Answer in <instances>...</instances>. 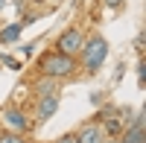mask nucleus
<instances>
[{
  "mask_svg": "<svg viewBox=\"0 0 146 143\" xmlns=\"http://www.w3.org/2000/svg\"><path fill=\"white\" fill-rule=\"evenodd\" d=\"M3 6H6V0H0V9H3Z\"/></svg>",
  "mask_w": 146,
  "mask_h": 143,
  "instance_id": "nucleus-16",
  "label": "nucleus"
},
{
  "mask_svg": "<svg viewBox=\"0 0 146 143\" xmlns=\"http://www.w3.org/2000/svg\"><path fill=\"white\" fill-rule=\"evenodd\" d=\"M102 143H117V140H102Z\"/></svg>",
  "mask_w": 146,
  "mask_h": 143,
  "instance_id": "nucleus-17",
  "label": "nucleus"
},
{
  "mask_svg": "<svg viewBox=\"0 0 146 143\" xmlns=\"http://www.w3.org/2000/svg\"><path fill=\"white\" fill-rule=\"evenodd\" d=\"M0 62L9 64V67H18V62H15V58H9V56H0Z\"/></svg>",
  "mask_w": 146,
  "mask_h": 143,
  "instance_id": "nucleus-15",
  "label": "nucleus"
},
{
  "mask_svg": "<svg viewBox=\"0 0 146 143\" xmlns=\"http://www.w3.org/2000/svg\"><path fill=\"white\" fill-rule=\"evenodd\" d=\"M3 123L12 132H27L29 128V123H27V117H23L21 108H3Z\"/></svg>",
  "mask_w": 146,
  "mask_h": 143,
  "instance_id": "nucleus-6",
  "label": "nucleus"
},
{
  "mask_svg": "<svg viewBox=\"0 0 146 143\" xmlns=\"http://www.w3.org/2000/svg\"><path fill=\"white\" fill-rule=\"evenodd\" d=\"M117 143H146L143 128H135V126H131V128H126V132H123V137H120Z\"/></svg>",
  "mask_w": 146,
  "mask_h": 143,
  "instance_id": "nucleus-8",
  "label": "nucleus"
},
{
  "mask_svg": "<svg viewBox=\"0 0 146 143\" xmlns=\"http://www.w3.org/2000/svg\"><path fill=\"white\" fill-rule=\"evenodd\" d=\"M82 44H85V32H82L79 26H70V29H64L62 35H58L56 50H58V53H64V56H79Z\"/></svg>",
  "mask_w": 146,
  "mask_h": 143,
  "instance_id": "nucleus-3",
  "label": "nucleus"
},
{
  "mask_svg": "<svg viewBox=\"0 0 146 143\" xmlns=\"http://www.w3.org/2000/svg\"><path fill=\"white\" fill-rule=\"evenodd\" d=\"M35 93H38V97H44V93H58V79L44 76L41 82H35Z\"/></svg>",
  "mask_w": 146,
  "mask_h": 143,
  "instance_id": "nucleus-7",
  "label": "nucleus"
},
{
  "mask_svg": "<svg viewBox=\"0 0 146 143\" xmlns=\"http://www.w3.org/2000/svg\"><path fill=\"white\" fill-rule=\"evenodd\" d=\"M56 143H76V134H64V137H58Z\"/></svg>",
  "mask_w": 146,
  "mask_h": 143,
  "instance_id": "nucleus-14",
  "label": "nucleus"
},
{
  "mask_svg": "<svg viewBox=\"0 0 146 143\" xmlns=\"http://www.w3.org/2000/svg\"><path fill=\"white\" fill-rule=\"evenodd\" d=\"M135 47H137V53L143 56V32H137V38H135Z\"/></svg>",
  "mask_w": 146,
  "mask_h": 143,
  "instance_id": "nucleus-12",
  "label": "nucleus"
},
{
  "mask_svg": "<svg viewBox=\"0 0 146 143\" xmlns=\"http://www.w3.org/2000/svg\"><path fill=\"white\" fill-rule=\"evenodd\" d=\"M0 143H29V140H23V137L15 134V132H6V134H0Z\"/></svg>",
  "mask_w": 146,
  "mask_h": 143,
  "instance_id": "nucleus-10",
  "label": "nucleus"
},
{
  "mask_svg": "<svg viewBox=\"0 0 146 143\" xmlns=\"http://www.w3.org/2000/svg\"><path fill=\"white\" fill-rule=\"evenodd\" d=\"M50 3H58V0H50Z\"/></svg>",
  "mask_w": 146,
  "mask_h": 143,
  "instance_id": "nucleus-18",
  "label": "nucleus"
},
{
  "mask_svg": "<svg viewBox=\"0 0 146 143\" xmlns=\"http://www.w3.org/2000/svg\"><path fill=\"white\" fill-rule=\"evenodd\" d=\"M105 140V132L100 123H85L76 134V143H102Z\"/></svg>",
  "mask_w": 146,
  "mask_h": 143,
  "instance_id": "nucleus-5",
  "label": "nucleus"
},
{
  "mask_svg": "<svg viewBox=\"0 0 146 143\" xmlns=\"http://www.w3.org/2000/svg\"><path fill=\"white\" fill-rule=\"evenodd\" d=\"M102 3H105L108 9H120V6H123V0H102Z\"/></svg>",
  "mask_w": 146,
  "mask_h": 143,
  "instance_id": "nucleus-13",
  "label": "nucleus"
},
{
  "mask_svg": "<svg viewBox=\"0 0 146 143\" xmlns=\"http://www.w3.org/2000/svg\"><path fill=\"white\" fill-rule=\"evenodd\" d=\"M38 67H41V73L50 76V79H67V76L76 73V62H73V56H64V53H58V50L41 56Z\"/></svg>",
  "mask_w": 146,
  "mask_h": 143,
  "instance_id": "nucleus-1",
  "label": "nucleus"
},
{
  "mask_svg": "<svg viewBox=\"0 0 146 143\" xmlns=\"http://www.w3.org/2000/svg\"><path fill=\"white\" fill-rule=\"evenodd\" d=\"M143 79H146V64L140 62V64H137V82H140V85H143Z\"/></svg>",
  "mask_w": 146,
  "mask_h": 143,
  "instance_id": "nucleus-11",
  "label": "nucleus"
},
{
  "mask_svg": "<svg viewBox=\"0 0 146 143\" xmlns=\"http://www.w3.org/2000/svg\"><path fill=\"white\" fill-rule=\"evenodd\" d=\"M79 58H82V64H85V70H88V73H96V70L102 67V62L108 58V41L102 38V35H94L91 41L82 44Z\"/></svg>",
  "mask_w": 146,
  "mask_h": 143,
  "instance_id": "nucleus-2",
  "label": "nucleus"
},
{
  "mask_svg": "<svg viewBox=\"0 0 146 143\" xmlns=\"http://www.w3.org/2000/svg\"><path fill=\"white\" fill-rule=\"evenodd\" d=\"M21 26H23V23H12V26H3V29H0V44L18 41V35H21Z\"/></svg>",
  "mask_w": 146,
  "mask_h": 143,
  "instance_id": "nucleus-9",
  "label": "nucleus"
},
{
  "mask_svg": "<svg viewBox=\"0 0 146 143\" xmlns=\"http://www.w3.org/2000/svg\"><path fill=\"white\" fill-rule=\"evenodd\" d=\"M56 111H58V93H44V97H38V108H35L38 123H47Z\"/></svg>",
  "mask_w": 146,
  "mask_h": 143,
  "instance_id": "nucleus-4",
  "label": "nucleus"
}]
</instances>
